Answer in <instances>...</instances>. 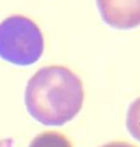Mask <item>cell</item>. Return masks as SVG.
I'll list each match as a JSON object with an SVG mask.
<instances>
[{
	"instance_id": "obj_1",
	"label": "cell",
	"mask_w": 140,
	"mask_h": 147,
	"mask_svg": "<svg viewBox=\"0 0 140 147\" xmlns=\"http://www.w3.org/2000/svg\"><path fill=\"white\" fill-rule=\"evenodd\" d=\"M84 99L82 82L70 69L48 66L28 80L25 94L28 112L45 125H63L79 113Z\"/></svg>"
},
{
	"instance_id": "obj_2",
	"label": "cell",
	"mask_w": 140,
	"mask_h": 147,
	"mask_svg": "<svg viewBox=\"0 0 140 147\" xmlns=\"http://www.w3.org/2000/svg\"><path fill=\"white\" fill-rule=\"evenodd\" d=\"M44 38L34 21L14 15L0 24V58L17 66H30L41 58Z\"/></svg>"
},
{
	"instance_id": "obj_3",
	"label": "cell",
	"mask_w": 140,
	"mask_h": 147,
	"mask_svg": "<svg viewBox=\"0 0 140 147\" xmlns=\"http://www.w3.org/2000/svg\"><path fill=\"white\" fill-rule=\"evenodd\" d=\"M102 20L118 30L140 26V0H96Z\"/></svg>"
},
{
	"instance_id": "obj_4",
	"label": "cell",
	"mask_w": 140,
	"mask_h": 147,
	"mask_svg": "<svg viewBox=\"0 0 140 147\" xmlns=\"http://www.w3.org/2000/svg\"><path fill=\"white\" fill-rule=\"evenodd\" d=\"M28 147H73V145L61 132L45 131L35 136Z\"/></svg>"
},
{
	"instance_id": "obj_5",
	"label": "cell",
	"mask_w": 140,
	"mask_h": 147,
	"mask_svg": "<svg viewBox=\"0 0 140 147\" xmlns=\"http://www.w3.org/2000/svg\"><path fill=\"white\" fill-rule=\"evenodd\" d=\"M127 127L129 134L140 142V97L129 105L127 115Z\"/></svg>"
},
{
	"instance_id": "obj_6",
	"label": "cell",
	"mask_w": 140,
	"mask_h": 147,
	"mask_svg": "<svg viewBox=\"0 0 140 147\" xmlns=\"http://www.w3.org/2000/svg\"><path fill=\"white\" fill-rule=\"evenodd\" d=\"M101 147H136V146L132 145V144H130V143H127V142H125V141H115V142L107 143Z\"/></svg>"
},
{
	"instance_id": "obj_7",
	"label": "cell",
	"mask_w": 140,
	"mask_h": 147,
	"mask_svg": "<svg viewBox=\"0 0 140 147\" xmlns=\"http://www.w3.org/2000/svg\"><path fill=\"white\" fill-rule=\"evenodd\" d=\"M0 147H11L10 140L6 139V140H0Z\"/></svg>"
}]
</instances>
